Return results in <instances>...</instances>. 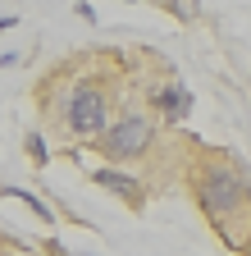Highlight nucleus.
<instances>
[{
  "label": "nucleus",
  "mask_w": 251,
  "mask_h": 256,
  "mask_svg": "<svg viewBox=\"0 0 251 256\" xmlns=\"http://www.w3.org/2000/svg\"><path fill=\"white\" fill-rule=\"evenodd\" d=\"M9 197H18V202H27V206H32V210H37V215H41L46 224L55 220V215H50V206H46L41 197H32V192H23V188H9Z\"/></svg>",
  "instance_id": "6"
},
{
  "label": "nucleus",
  "mask_w": 251,
  "mask_h": 256,
  "mask_svg": "<svg viewBox=\"0 0 251 256\" xmlns=\"http://www.w3.org/2000/svg\"><path fill=\"white\" fill-rule=\"evenodd\" d=\"M165 5H169V14H174V18H183V23H187V18H197L201 0H165Z\"/></svg>",
  "instance_id": "8"
},
{
  "label": "nucleus",
  "mask_w": 251,
  "mask_h": 256,
  "mask_svg": "<svg viewBox=\"0 0 251 256\" xmlns=\"http://www.w3.org/2000/svg\"><path fill=\"white\" fill-rule=\"evenodd\" d=\"M151 138H155V128H151L146 114H123V119H114L105 133L96 138V146L110 160H133V156H142L151 146Z\"/></svg>",
  "instance_id": "3"
},
{
  "label": "nucleus",
  "mask_w": 251,
  "mask_h": 256,
  "mask_svg": "<svg viewBox=\"0 0 251 256\" xmlns=\"http://www.w3.org/2000/svg\"><path fill=\"white\" fill-rule=\"evenodd\" d=\"M192 192L201 215L215 224V234L224 247H247L251 242V188L247 174L238 170L233 156H206L192 170Z\"/></svg>",
  "instance_id": "1"
},
{
  "label": "nucleus",
  "mask_w": 251,
  "mask_h": 256,
  "mask_svg": "<svg viewBox=\"0 0 251 256\" xmlns=\"http://www.w3.org/2000/svg\"><path fill=\"white\" fill-rule=\"evenodd\" d=\"M27 156H32V165H46L50 160V146H46L41 133H27Z\"/></svg>",
  "instance_id": "7"
},
{
  "label": "nucleus",
  "mask_w": 251,
  "mask_h": 256,
  "mask_svg": "<svg viewBox=\"0 0 251 256\" xmlns=\"http://www.w3.org/2000/svg\"><path fill=\"white\" fill-rule=\"evenodd\" d=\"M155 106H160V114H165L169 124H183L187 114H192V92L178 87V82H169V87L155 92Z\"/></svg>",
  "instance_id": "5"
},
{
  "label": "nucleus",
  "mask_w": 251,
  "mask_h": 256,
  "mask_svg": "<svg viewBox=\"0 0 251 256\" xmlns=\"http://www.w3.org/2000/svg\"><path fill=\"white\" fill-rule=\"evenodd\" d=\"M64 124L73 138H101L110 128V106H105V92L91 87V82H78L69 87L64 96Z\"/></svg>",
  "instance_id": "2"
},
{
  "label": "nucleus",
  "mask_w": 251,
  "mask_h": 256,
  "mask_svg": "<svg viewBox=\"0 0 251 256\" xmlns=\"http://www.w3.org/2000/svg\"><path fill=\"white\" fill-rule=\"evenodd\" d=\"M91 178H96V183H101L105 192H114V197H123V202H128L133 210H142V183H137L133 174H119V170H96Z\"/></svg>",
  "instance_id": "4"
}]
</instances>
